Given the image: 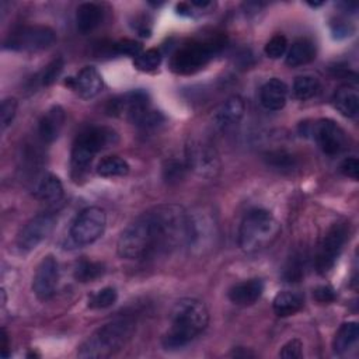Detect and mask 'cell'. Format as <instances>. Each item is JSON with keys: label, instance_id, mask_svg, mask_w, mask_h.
<instances>
[{"label": "cell", "instance_id": "1", "mask_svg": "<svg viewBox=\"0 0 359 359\" xmlns=\"http://www.w3.org/2000/svg\"><path fill=\"white\" fill-rule=\"evenodd\" d=\"M188 213L177 205L157 206L132 222L119 236L116 251L125 259H142L187 243Z\"/></svg>", "mask_w": 359, "mask_h": 359}, {"label": "cell", "instance_id": "2", "mask_svg": "<svg viewBox=\"0 0 359 359\" xmlns=\"http://www.w3.org/2000/svg\"><path fill=\"white\" fill-rule=\"evenodd\" d=\"M209 323V313L203 302L185 297L178 300L170 316V327L163 335L165 349H178L195 339Z\"/></svg>", "mask_w": 359, "mask_h": 359}, {"label": "cell", "instance_id": "3", "mask_svg": "<svg viewBox=\"0 0 359 359\" xmlns=\"http://www.w3.org/2000/svg\"><path fill=\"white\" fill-rule=\"evenodd\" d=\"M135 324L129 318H119L97 328L80 346L77 355L83 359H104L119 352L132 338Z\"/></svg>", "mask_w": 359, "mask_h": 359}, {"label": "cell", "instance_id": "4", "mask_svg": "<svg viewBox=\"0 0 359 359\" xmlns=\"http://www.w3.org/2000/svg\"><path fill=\"white\" fill-rule=\"evenodd\" d=\"M280 224L265 209H252L241 220L238 245L244 252H257L269 247L279 236Z\"/></svg>", "mask_w": 359, "mask_h": 359}, {"label": "cell", "instance_id": "5", "mask_svg": "<svg viewBox=\"0 0 359 359\" xmlns=\"http://www.w3.org/2000/svg\"><path fill=\"white\" fill-rule=\"evenodd\" d=\"M118 142V133L108 126H91L84 129L76 137L72 147V168L83 172L91 164L97 153L114 146Z\"/></svg>", "mask_w": 359, "mask_h": 359}, {"label": "cell", "instance_id": "6", "mask_svg": "<svg viewBox=\"0 0 359 359\" xmlns=\"http://www.w3.org/2000/svg\"><path fill=\"white\" fill-rule=\"evenodd\" d=\"M223 39L212 36L203 41L192 39L177 49L171 57V69L178 74H191L201 70L223 46Z\"/></svg>", "mask_w": 359, "mask_h": 359}, {"label": "cell", "instance_id": "7", "mask_svg": "<svg viewBox=\"0 0 359 359\" xmlns=\"http://www.w3.org/2000/svg\"><path fill=\"white\" fill-rule=\"evenodd\" d=\"M56 34L46 25H22L8 34L4 48L18 52H36L49 48Z\"/></svg>", "mask_w": 359, "mask_h": 359}, {"label": "cell", "instance_id": "8", "mask_svg": "<svg viewBox=\"0 0 359 359\" xmlns=\"http://www.w3.org/2000/svg\"><path fill=\"white\" fill-rule=\"evenodd\" d=\"M107 226L105 210L98 206L83 209L70 226V237L77 245H87L97 241Z\"/></svg>", "mask_w": 359, "mask_h": 359}, {"label": "cell", "instance_id": "9", "mask_svg": "<svg viewBox=\"0 0 359 359\" xmlns=\"http://www.w3.org/2000/svg\"><path fill=\"white\" fill-rule=\"evenodd\" d=\"M185 164L199 177L213 178L219 174L220 158L216 149L206 140L192 139L185 147Z\"/></svg>", "mask_w": 359, "mask_h": 359}, {"label": "cell", "instance_id": "10", "mask_svg": "<svg viewBox=\"0 0 359 359\" xmlns=\"http://www.w3.org/2000/svg\"><path fill=\"white\" fill-rule=\"evenodd\" d=\"M348 238V227L344 223L334 224L323 237L317 255L316 269L318 273H327L337 262Z\"/></svg>", "mask_w": 359, "mask_h": 359}, {"label": "cell", "instance_id": "11", "mask_svg": "<svg viewBox=\"0 0 359 359\" xmlns=\"http://www.w3.org/2000/svg\"><path fill=\"white\" fill-rule=\"evenodd\" d=\"M55 227V216L50 213H42L32 217L18 233L17 236V247L28 252L36 248L53 230Z\"/></svg>", "mask_w": 359, "mask_h": 359}, {"label": "cell", "instance_id": "12", "mask_svg": "<svg viewBox=\"0 0 359 359\" xmlns=\"http://www.w3.org/2000/svg\"><path fill=\"white\" fill-rule=\"evenodd\" d=\"M313 137L328 156L339 154L348 144L344 129L332 119H318L313 126Z\"/></svg>", "mask_w": 359, "mask_h": 359}, {"label": "cell", "instance_id": "13", "mask_svg": "<svg viewBox=\"0 0 359 359\" xmlns=\"http://www.w3.org/2000/svg\"><path fill=\"white\" fill-rule=\"evenodd\" d=\"M59 280V265L53 255H46L38 264L34 279L32 290L39 300H49L53 297Z\"/></svg>", "mask_w": 359, "mask_h": 359}, {"label": "cell", "instance_id": "14", "mask_svg": "<svg viewBox=\"0 0 359 359\" xmlns=\"http://www.w3.org/2000/svg\"><path fill=\"white\" fill-rule=\"evenodd\" d=\"M66 86L74 90L81 98H93L102 90V77L95 67L86 66L74 77H69Z\"/></svg>", "mask_w": 359, "mask_h": 359}, {"label": "cell", "instance_id": "15", "mask_svg": "<svg viewBox=\"0 0 359 359\" xmlns=\"http://www.w3.org/2000/svg\"><path fill=\"white\" fill-rule=\"evenodd\" d=\"M287 86L280 79L272 77L264 83L259 91V101L268 111H280L286 105Z\"/></svg>", "mask_w": 359, "mask_h": 359}, {"label": "cell", "instance_id": "16", "mask_svg": "<svg viewBox=\"0 0 359 359\" xmlns=\"http://www.w3.org/2000/svg\"><path fill=\"white\" fill-rule=\"evenodd\" d=\"M264 282L258 278H252L231 286L229 290V299L237 306H251L261 297Z\"/></svg>", "mask_w": 359, "mask_h": 359}, {"label": "cell", "instance_id": "17", "mask_svg": "<svg viewBox=\"0 0 359 359\" xmlns=\"http://www.w3.org/2000/svg\"><path fill=\"white\" fill-rule=\"evenodd\" d=\"M66 114L60 105H53L48 109L38 123V133L45 143H52L60 135L65 125Z\"/></svg>", "mask_w": 359, "mask_h": 359}, {"label": "cell", "instance_id": "18", "mask_svg": "<svg viewBox=\"0 0 359 359\" xmlns=\"http://www.w3.org/2000/svg\"><path fill=\"white\" fill-rule=\"evenodd\" d=\"M244 115V101L238 95L227 98L213 114L216 126L226 129L240 122Z\"/></svg>", "mask_w": 359, "mask_h": 359}, {"label": "cell", "instance_id": "19", "mask_svg": "<svg viewBox=\"0 0 359 359\" xmlns=\"http://www.w3.org/2000/svg\"><path fill=\"white\" fill-rule=\"evenodd\" d=\"M102 18H104L102 7L93 1L81 3L76 10L77 29L83 34L94 31L101 24Z\"/></svg>", "mask_w": 359, "mask_h": 359}, {"label": "cell", "instance_id": "20", "mask_svg": "<svg viewBox=\"0 0 359 359\" xmlns=\"http://www.w3.org/2000/svg\"><path fill=\"white\" fill-rule=\"evenodd\" d=\"M334 107L348 118H355L359 112V94L355 86H341L332 97Z\"/></svg>", "mask_w": 359, "mask_h": 359}, {"label": "cell", "instance_id": "21", "mask_svg": "<svg viewBox=\"0 0 359 359\" xmlns=\"http://www.w3.org/2000/svg\"><path fill=\"white\" fill-rule=\"evenodd\" d=\"M316 57V46L313 41L307 38H300L294 41L286 50V65L290 67H297L310 63Z\"/></svg>", "mask_w": 359, "mask_h": 359}, {"label": "cell", "instance_id": "22", "mask_svg": "<svg viewBox=\"0 0 359 359\" xmlns=\"http://www.w3.org/2000/svg\"><path fill=\"white\" fill-rule=\"evenodd\" d=\"M303 307V297L296 292H279L273 302L272 309L278 317H289L300 311Z\"/></svg>", "mask_w": 359, "mask_h": 359}, {"label": "cell", "instance_id": "23", "mask_svg": "<svg viewBox=\"0 0 359 359\" xmlns=\"http://www.w3.org/2000/svg\"><path fill=\"white\" fill-rule=\"evenodd\" d=\"M359 337V325L355 321H348L339 325L338 331L334 335L332 349L335 353H345L352 345L358 341Z\"/></svg>", "mask_w": 359, "mask_h": 359}, {"label": "cell", "instance_id": "24", "mask_svg": "<svg viewBox=\"0 0 359 359\" xmlns=\"http://www.w3.org/2000/svg\"><path fill=\"white\" fill-rule=\"evenodd\" d=\"M36 196L46 203L59 202L63 196V185L60 180L53 174H46L36 188Z\"/></svg>", "mask_w": 359, "mask_h": 359}, {"label": "cell", "instance_id": "25", "mask_svg": "<svg viewBox=\"0 0 359 359\" xmlns=\"http://www.w3.org/2000/svg\"><path fill=\"white\" fill-rule=\"evenodd\" d=\"M128 161L119 156H107L97 165V174L105 178L123 177L129 172Z\"/></svg>", "mask_w": 359, "mask_h": 359}, {"label": "cell", "instance_id": "26", "mask_svg": "<svg viewBox=\"0 0 359 359\" xmlns=\"http://www.w3.org/2000/svg\"><path fill=\"white\" fill-rule=\"evenodd\" d=\"M105 272V266L102 262L98 261H88V259H81L77 262L74 266V279L81 283L93 282L98 278H101Z\"/></svg>", "mask_w": 359, "mask_h": 359}, {"label": "cell", "instance_id": "27", "mask_svg": "<svg viewBox=\"0 0 359 359\" xmlns=\"http://www.w3.org/2000/svg\"><path fill=\"white\" fill-rule=\"evenodd\" d=\"M292 90H293L294 98L300 101H306L313 98L318 93L320 83L313 76H300L294 80Z\"/></svg>", "mask_w": 359, "mask_h": 359}, {"label": "cell", "instance_id": "28", "mask_svg": "<svg viewBox=\"0 0 359 359\" xmlns=\"http://www.w3.org/2000/svg\"><path fill=\"white\" fill-rule=\"evenodd\" d=\"M269 167L279 172H290L296 167V158L293 154L285 151V150H273L269 151L265 157Z\"/></svg>", "mask_w": 359, "mask_h": 359}, {"label": "cell", "instance_id": "29", "mask_svg": "<svg viewBox=\"0 0 359 359\" xmlns=\"http://www.w3.org/2000/svg\"><path fill=\"white\" fill-rule=\"evenodd\" d=\"M187 164L185 161H180L177 158H168L163 164V178L167 184H177L184 180L187 174Z\"/></svg>", "mask_w": 359, "mask_h": 359}, {"label": "cell", "instance_id": "30", "mask_svg": "<svg viewBox=\"0 0 359 359\" xmlns=\"http://www.w3.org/2000/svg\"><path fill=\"white\" fill-rule=\"evenodd\" d=\"M160 63H161V53L156 48L143 50L140 55H137L133 59L135 67L142 72H151V70L157 69L160 66Z\"/></svg>", "mask_w": 359, "mask_h": 359}, {"label": "cell", "instance_id": "31", "mask_svg": "<svg viewBox=\"0 0 359 359\" xmlns=\"http://www.w3.org/2000/svg\"><path fill=\"white\" fill-rule=\"evenodd\" d=\"M65 67V62L62 57H56L52 62H49L36 76V81L39 86H50L62 73Z\"/></svg>", "mask_w": 359, "mask_h": 359}, {"label": "cell", "instance_id": "32", "mask_svg": "<svg viewBox=\"0 0 359 359\" xmlns=\"http://www.w3.org/2000/svg\"><path fill=\"white\" fill-rule=\"evenodd\" d=\"M118 299V293L114 287H102L88 297L90 309H107L112 306Z\"/></svg>", "mask_w": 359, "mask_h": 359}, {"label": "cell", "instance_id": "33", "mask_svg": "<svg viewBox=\"0 0 359 359\" xmlns=\"http://www.w3.org/2000/svg\"><path fill=\"white\" fill-rule=\"evenodd\" d=\"M303 273H304V255L300 252H296L293 254V257H290L285 268L283 276L287 282H297L299 279H302Z\"/></svg>", "mask_w": 359, "mask_h": 359}, {"label": "cell", "instance_id": "34", "mask_svg": "<svg viewBox=\"0 0 359 359\" xmlns=\"http://www.w3.org/2000/svg\"><path fill=\"white\" fill-rule=\"evenodd\" d=\"M287 50V39L285 35L282 34H276L273 35L265 45L264 52L268 57L271 59H279L280 56H283Z\"/></svg>", "mask_w": 359, "mask_h": 359}, {"label": "cell", "instance_id": "35", "mask_svg": "<svg viewBox=\"0 0 359 359\" xmlns=\"http://www.w3.org/2000/svg\"><path fill=\"white\" fill-rule=\"evenodd\" d=\"M111 49L116 55H126V56H130L133 59L143 52L142 50V45L139 42H136V41H132V39L118 41V42H115L112 45Z\"/></svg>", "mask_w": 359, "mask_h": 359}, {"label": "cell", "instance_id": "36", "mask_svg": "<svg viewBox=\"0 0 359 359\" xmlns=\"http://www.w3.org/2000/svg\"><path fill=\"white\" fill-rule=\"evenodd\" d=\"M17 112V100L15 98H4L1 102L0 119H1V130H6L11 122L14 121Z\"/></svg>", "mask_w": 359, "mask_h": 359}, {"label": "cell", "instance_id": "37", "mask_svg": "<svg viewBox=\"0 0 359 359\" xmlns=\"http://www.w3.org/2000/svg\"><path fill=\"white\" fill-rule=\"evenodd\" d=\"M279 356L285 359H299L303 356V344L300 339L293 338L287 341L279 351Z\"/></svg>", "mask_w": 359, "mask_h": 359}, {"label": "cell", "instance_id": "38", "mask_svg": "<svg viewBox=\"0 0 359 359\" xmlns=\"http://www.w3.org/2000/svg\"><path fill=\"white\" fill-rule=\"evenodd\" d=\"M341 172L345 177H349L352 180H358L359 177V161L356 157H346L341 165H339Z\"/></svg>", "mask_w": 359, "mask_h": 359}, {"label": "cell", "instance_id": "39", "mask_svg": "<svg viewBox=\"0 0 359 359\" xmlns=\"http://www.w3.org/2000/svg\"><path fill=\"white\" fill-rule=\"evenodd\" d=\"M313 296L318 303H331V302L335 300L337 293L331 286L323 285V286H318L313 290Z\"/></svg>", "mask_w": 359, "mask_h": 359}, {"label": "cell", "instance_id": "40", "mask_svg": "<svg viewBox=\"0 0 359 359\" xmlns=\"http://www.w3.org/2000/svg\"><path fill=\"white\" fill-rule=\"evenodd\" d=\"M1 358H8V335L4 328H1Z\"/></svg>", "mask_w": 359, "mask_h": 359}, {"label": "cell", "instance_id": "41", "mask_svg": "<svg viewBox=\"0 0 359 359\" xmlns=\"http://www.w3.org/2000/svg\"><path fill=\"white\" fill-rule=\"evenodd\" d=\"M191 4L198 8H206V7H210L213 3L212 1H192Z\"/></svg>", "mask_w": 359, "mask_h": 359}]
</instances>
